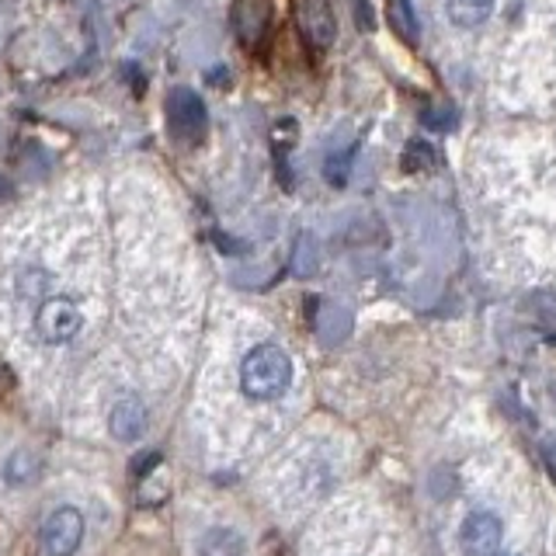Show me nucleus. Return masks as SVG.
<instances>
[{"instance_id":"f257e3e1","label":"nucleus","mask_w":556,"mask_h":556,"mask_svg":"<svg viewBox=\"0 0 556 556\" xmlns=\"http://www.w3.org/2000/svg\"><path fill=\"white\" fill-rule=\"evenodd\" d=\"M292 382V358L278 344H257L240 362V390L251 400H278Z\"/></svg>"},{"instance_id":"f03ea898","label":"nucleus","mask_w":556,"mask_h":556,"mask_svg":"<svg viewBox=\"0 0 556 556\" xmlns=\"http://www.w3.org/2000/svg\"><path fill=\"white\" fill-rule=\"evenodd\" d=\"M167 129L181 147H199L208 129V112L205 101L191 91V87H174L167 94Z\"/></svg>"},{"instance_id":"7ed1b4c3","label":"nucleus","mask_w":556,"mask_h":556,"mask_svg":"<svg viewBox=\"0 0 556 556\" xmlns=\"http://www.w3.org/2000/svg\"><path fill=\"white\" fill-rule=\"evenodd\" d=\"M84 317H80V306L74 300H66V295H52L39 306L35 313V330H39V338L46 344H66L77 338Z\"/></svg>"},{"instance_id":"20e7f679","label":"nucleus","mask_w":556,"mask_h":556,"mask_svg":"<svg viewBox=\"0 0 556 556\" xmlns=\"http://www.w3.org/2000/svg\"><path fill=\"white\" fill-rule=\"evenodd\" d=\"M84 515L74 508V504H60L52 508L46 526H42V546L49 556H74L84 543Z\"/></svg>"},{"instance_id":"39448f33","label":"nucleus","mask_w":556,"mask_h":556,"mask_svg":"<svg viewBox=\"0 0 556 556\" xmlns=\"http://www.w3.org/2000/svg\"><path fill=\"white\" fill-rule=\"evenodd\" d=\"M295 28L313 52H327L338 39V22L330 0H295Z\"/></svg>"},{"instance_id":"423d86ee","label":"nucleus","mask_w":556,"mask_h":556,"mask_svg":"<svg viewBox=\"0 0 556 556\" xmlns=\"http://www.w3.org/2000/svg\"><path fill=\"white\" fill-rule=\"evenodd\" d=\"M230 25H233L237 42L248 52H257L268 42V31H271V0H233Z\"/></svg>"},{"instance_id":"0eeeda50","label":"nucleus","mask_w":556,"mask_h":556,"mask_svg":"<svg viewBox=\"0 0 556 556\" xmlns=\"http://www.w3.org/2000/svg\"><path fill=\"white\" fill-rule=\"evenodd\" d=\"M504 526L494 511H469L459 529V546L466 556H494L501 549Z\"/></svg>"},{"instance_id":"6e6552de","label":"nucleus","mask_w":556,"mask_h":556,"mask_svg":"<svg viewBox=\"0 0 556 556\" xmlns=\"http://www.w3.org/2000/svg\"><path fill=\"white\" fill-rule=\"evenodd\" d=\"M109 428L118 442H136L147 431V407L139 404V396H122L109 414Z\"/></svg>"},{"instance_id":"1a4fd4ad","label":"nucleus","mask_w":556,"mask_h":556,"mask_svg":"<svg viewBox=\"0 0 556 556\" xmlns=\"http://www.w3.org/2000/svg\"><path fill=\"white\" fill-rule=\"evenodd\" d=\"M39 477H42V463H39V456H35V452H28V448L11 452L8 463H4V480H8V486H28V483H35Z\"/></svg>"},{"instance_id":"9d476101","label":"nucleus","mask_w":556,"mask_h":556,"mask_svg":"<svg viewBox=\"0 0 556 556\" xmlns=\"http://www.w3.org/2000/svg\"><path fill=\"white\" fill-rule=\"evenodd\" d=\"M494 11V0H445V14L452 25L459 28H477L483 25Z\"/></svg>"},{"instance_id":"9b49d317","label":"nucleus","mask_w":556,"mask_h":556,"mask_svg":"<svg viewBox=\"0 0 556 556\" xmlns=\"http://www.w3.org/2000/svg\"><path fill=\"white\" fill-rule=\"evenodd\" d=\"M387 8H390V25L400 35V42L414 46L417 35H421V17H417L414 4L410 0H387Z\"/></svg>"},{"instance_id":"f8f14e48","label":"nucleus","mask_w":556,"mask_h":556,"mask_svg":"<svg viewBox=\"0 0 556 556\" xmlns=\"http://www.w3.org/2000/svg\"><path fill=\"white\" fill-rule=\"evenodd\" d=\"M199 556H243V539L233 529H208L199 539Z\"/></svg>"},{"instance_id":"ddd939ff","label":"nucleus","mask_w":556,"mask_h":556,"mask_svg":"<svg viewBox=\"0 0 556 556\" xmlns=\"http://www.w3.org/2000/svg\"><path fill=\"white\" fill-rule=\"evenodd\" d=\"M439 164H442L439 150H434L431 143H425V139H410V143L404 147V156H400V167H404L407 174H431Z\"/></svg>"},{"instance_id":"4468645a","label":"nucleus","mask_w":556,"mask_h":556,"mask_svg":"<svg viewBox=\"0 0 556 556\" xmlns=\"http://www.w3.org/2000/svg\"><path fill=\"white\" fill-rule=\"evenodd\" d=\"M355 25H358V31L376 28V11H372L369 0H355Z\"/></svg>"},{"instance_id":"2eb2a0df","label":"nucleus","mask_w":556,"mask_h":556,"mask_svg":"<svg viewBox=\"0 0 556 556\" xmlns=\"http://www.w3.org/2000/svg\"><path fill=\"white\" fill-rule=\"evenodd\" d=\"M14 387V376H11V369L4 362H0V390H11Z\"/></svg>"}]
</instances>
